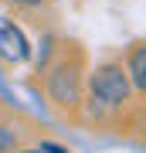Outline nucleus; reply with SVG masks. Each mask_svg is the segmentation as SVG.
<instances>
[{"instance_id": "nucleus-1", "label": "nucleus", "mask_w": 146, "mask_h": 153, "mask_svg": "<svg viewBox=\"0 0 146 153\" xmlns=\"http://www.w3.org/2000/svg\"><path fill=\"white\" fill-rule=\"evenodd\" d=\"M44 92L58 109H71V112L82 109L88 95V75L78 51H58V58L44 71Z\"/></svg>"}, {"instance_id": "nucleus-2", "label": "nucleus", "mask_w": 146, "mask_h": 153, "mask_svg": "<svg viewBox=\"0 0 146 153\" xmlns=\"http://www.w3.org/2000/svg\"><path fill=\"white\" fill-rule=\"evenodd\" d=\"M88 95L99 99L112 116H119L126 105H129V99L136 95L129 68H126L122 61H116V58L99 61V65L88 71Z\"/></svg>"}, {"instance_id": "nucleus-3", "label": "nucleus", "mask_w": 146, "mask_h": 153, "mask_svg": "<svg viewBox=\"0 0 146 153\" xmlns=\"http://www.w3.org/2000/svg\"><path fill=\"white\" fill-rule=\"evenodd\" d=\"M34 55L31 41H27V34L21 24H14L10 17H0V58L7 61V65H27Z\"/></svg>"}, {"instance_id": "nucleus-4", "label": "nucleus", "mask_w": 146, "mask_h": 153, "mask_svg": "<svg viewBox=\"0 0 146 153\" xmlns=\"http://www.w3.org/2000/svg\"><path fill=\"white\" fill-rule=\"evenodd\" d=\"M126 68H129V78H133L136 95L146 99V41H136L133 48L126 51Z\"/></svg>"}, {"instance_id": "nucleus-5", "label": "nucleus", "mask_w": 146, "mask_h": 153, "mask_svg": "<svg viewBox=\"0 0 146 153\" xmlns=\"http://www.w3.org/2000/svg\"><path fill=\"white\" fill-rule=\"evenodd\" d=\"M17 129L14 126H7V123H0V153H14L17 150Z\"/></svg>"}, {"instance_id": "nucleus-6", "label": "nucleus", "mask_w": 146, "mask_h": 153, "mask_svg": "<svg viewBox=\"0 0 146 153\" xmlns=\"http://www.w3.org/2000/svg\"><path fill=\"white\" fill-rule=\"evenodd\" d=\"M38 146H41L44 153H68L65 146H61V143H51V140H41V143H38Z\"/></svg>"}, {"instance_id": "nucleus-7", "label": "nucleus", "mask_w": 146, "mask_h": 153, "mask_svg": "<svg viewBox=\"0 0 146 153\" xmlns=\"http://www.w3.org/2000/svg\"><path fill=\"white\" fill-rule=\"evenodd\" d=\"M14 153H44V150H41V146H17Z\"/></svg>"}, {"instance_id": "nucleus-8", "label": "nucleus", "mask_w": 146, "mask_h": 153, "mask_svg": "<svg viewBox=\"0 0 146 153\" xmlns=\"http://www.w3.org/2000/svg\"><path fill=\"white\" fill-rule=\"evenodd\" d=\"M41 4H48V0H21V7H41Z\"/></svg>"}, {"instance_id": "nucleus-9", "label": "nucleus", "mask_w": 146, "mask_h": 153, "mask_svg": "<svg viewBox=\"0 0 146 153\" xmlns=\"http://www.w3.org/2000/svg\"><path fill=\"white\" fill-rule=\"evenodd\" d=\"M7 4H14V7H21V0H7Z\"/></svg>"}]
</instances>
